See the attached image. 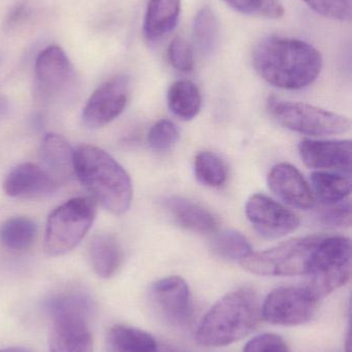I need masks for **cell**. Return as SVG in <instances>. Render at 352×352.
Listing matches in <instances>:
<instances>
[{
	"label": "cell",
	"instance_id": "1",
	"mask_svg": "<svg viewBox=\"0 0 352 352\" xmlns=\"http://www.w3.org/2000/svg\"><path fill=\"white\" fill-rule=\"evenodd\" d=\"M258 74L272 86L300 90L311 85L322 68L320 52L307 41L291 37H265L252 52Z\"/></svg>",
	"mask_w": 352,
	"mask_h": 352
},
{
	"label": "cell",
	"instance_id": "2",
	"mask_svg": "<svg viewBox=\"0 0 352 352\" xmlns=\"http://www.w3.org/2000/svg\"><path fill=\"white\" fill-rule=\"evenodd\" d=\"M74 175L107 211L116 215L127 212L134 188L125 169L96 146H79L74 153Z\"/></svg>",
	"mask_w": 352,
	"mask_h": 352
},
{
	"label": "cell",
	"instance_id": "3",
	"mask_svg": "<svg viewBox=\"0 0 352 352\" xmlns=\"http://www.w3.org/2000/svg\"><path fill=\"white\" fill-rule=\"evenodd\" d=\"M262 320L258 296L249 289H239L221 298L204 316L196 338L208 347L227 346L248 336Z\"/></svg>",
	"mask_w": 352,
	"mask_h": 352
},
{
	"label": "cell",
	"instance_id": "4",
	"mask_svg": "<svg viewBox=\"0 0 352 352\" xmlns=\"http://www.w3.org/2000/svg\"><path fill=\"white\" fill-rule=\"evenodd\" d=\"M322 236L293 238L264 252L248 254L240 262L248 272L260 276L307 275Z\"/></svg>",
	"mask_w": 352,
	"mask_h": 352
},
{
	"label": "cell",
	"instance_id": "5",
	"mask_svg": "<svg viewBox=\"0 0 352 352\" xmlns=\"http://www.w3.org/2000/svg\"><path fill=\"white\" fill-rule=\"evenodd\" d=\"M96 217V204L90 198H74L50 214L45 233V252L60 256L72 252L88 233Z\"/></svg>",
	"mask_w": 352,
	"mask_h": 352
},
{
	"label": "cell",
	"instance_id": "6",
	"mask_svg": "<svg viewBox=\"0 0 352 352\" xmlns=\"http://www.w3.org/2000/svg\"><path fill=\"white\" fill-rule=\"evenodd\" d=\"M351 266V240L344 236H322L314 252L306 287L318 299H322L349 281Z\"/></svg>",
	"mask_w": 352,
	"mask_h": 352
},
{
	"label": "cell",
	"instance_id": "7",
	"mask_svg": "<svg viewBox=\"0 0 352 352\" xmlns=\"http://www.w3.org/2000/svg\"><path fill=\"white\" fill-rule=\"evenodd\" d=\"M268 109L283 127L304 135H337L351 129V121L344 116L306 103L272 96L268 100Z\"/></svg>",
	"mask_w": 352,
	"mask_h": 352
},
{
	"label": "cell",
	"instance_id": "8",
	"mask_svg": "<svg viewBox=\"0 0 352 352\" xmlns=\"http://www.w3.org/2000/svg\"><path fill=\"white\" fill-rule=\"evenodd\" d=\"M320 301L306 287H278L265 299L262 318L276 326H301L313 320Z\"/></svg>",
	"mask_w": 352,
	"mask_h": 352
},
{
	"label": "cell",
	"instance_id": "9",
	"mask_svg": "<svg viewBox=\"0 0 352 352\" xmlns=\"http://www.w3.org/2000/svg\"><path fill=\"white\" fill-rule=\"evenodd\" d=\"M245 213L256 231L268 239L284 237L300 226L295 212L266 195H252L246 203Z\"/></svg>",
	"mask_w": 352,
	"mask_h": 352
},
{
	"label": "cell",
	"instance_id": "10",
	"mask_svg": "<svg viewBox=\"0 0 352 352\" xmlns=\"http://www.w3.org/2000/svg\"><path fill=\"white\" fill-rule=\"evenodd\" d=\"M130 80L118 76L101 85L87 101L83 109V121L89 128H101L117 119L130 99Z\"/></svg>",
	"mask_w": 352,
	"mask_h": 352
},
{
	"label": "cell",
	"instance_id": "11",
	"mask_svg": "<svg viewBox=\"0 0 352 352\" xmlns=\"http://www.w3.org/2000/svg\"><path fill=\"white\" fill-rule=\"evenodd\" d=\"M34 74L37 96L43 101H50L68 88L74 76V69L63 50L51 45L37 57Z\"/></svg>",
	"mask_w": 352,
	"mask_h": 352
},
{
	"label": "cell",
	"instance_id": "12",
	"mask_svg": "<svg viewBox=\"0 0 352 352\" xmlns=\"http://www.w3.org/2000/svg\"><path fill=\"white\" fill-rule=\"evenodd\" d=\"M151 303L165 320L176 326L185 324L191 316V297L187 283L180 276L155 281L149 291Z\"/></svg>",
	"mask_w": 352,
	"mask_h": 352
},
{
	"label": "cell",
	"instance_id": "13",
	"mask_svg": "<svg viewBox=\"0 0 352 352\" xmlns=\"http://www.w3.org/2000/svg\"><path fill=\"white\" fill-rule=\"evenodd\" d=\"M299 154L306 166L318 170L338 171L351 175V140H303Z\"/></svg>",
	"mask_w": 352,
	"mask_h": 352
},
{
	"label": "cell",
	"instance_id": "14",
	"mask_svg": "<svg viewBox=\"0 0 352 352\" xmlns=\"http://www.w3.org/2000/svg\"><path fill=\"white\" fill-rule=\"evenodd\" d=\"M270 190L291 206L300 209H312L316 204L311 186L302 173L289 163L275 165L269 173Z\"/></svg>",
	"mask_w": 352,
	"mask_h": 352
},
{
	"label": "cell",
	"instance_id": "15",
	"mask_svg": "<svg viewBox=\"0 0 352 352\" xmlns=\"http://www.w3.org/2000/svg\"><path fill=\"white\" fill-rule=\"evenodd\" d=\"M74 153L59 134H47L43 138L39 150L41 167L56 186L65 184L74 175Z\"/></svg>",
	"mask_w": 352,
	"mask_h": 352
},
{
	"label": "cell",
	"instance_id": "16",
	"mask_svg": "<svg viewBox=\"0 0 352 352\" xmlns=\"http://www.w3.org/2000/svg\"><path fill=\"white\" fill-rule=\"evenodd\" d=\"M49 352H93L90 320L76 318H51Z\"/></svg>",
	"mask_w": 352,
	"mask_h": 352
},
{
	"label": "cell",
	"instance_id": "17",
	"mask_svg": "<svg viewBox=\"0 0 352 352\" xmlns=\"http://www.w3.org/2000/svg\"><path fill=\"white\" fill-rule=\"evenodd\" d=\"M57 186L41 166L23 163L12 168L3 182V190L14 198H37L53 192Z\"/></svg>",
	"mask_w": 352,
	"mask_h": 352
},
{
	"label": "cell",
	"instance_id": "18",
	"mask_svg": "<svg viewBox=\"0 0 352 352\" xmlns=\"http://www.w3.org/2000/svg\"><path fill=\"white\" fill-rule=\"evenodd\" d=\"M167 210L178 225L198 234H212L217 230L214 215L204 207L182 197L172 196L163 200Z\"/></svg>",
	"mask_w": 352,
	"mask_h": 352
},
{
	"label": "cell",
	"instance_id": "19",
	"mask_svg": "<svg viewBox=\"0 0 352 352\" xmlns=\"http://www.w3.org/2000/svg\"><path fill=\"white\" fill-rule=\"evenodd\" d=\"M181 12V0H149L144 21L145 38L149 43L167 36L177 26Z\"/></svg>",
	"mask_w": 352,
	"mask_h": 352
},
{
	"label": "cell",
	"instance_id": "20",
	"mask_svg": "<svg viewBox=\"0 0 352 352\" xmlns=\"http://www.w3.org/2000/svg\"><path fill=\"white\" fill-rule=\"evenodd\" d=\"M89 258L93 270L99 277L111 278L121 268L123 250L113 235L99 234L91 241Z\"/></svg>",
	"mask_w": 352,
	"mask_h": 352
},
{
	"label": "cell",
	"instance_id": "21",
	"mask_svg": "<svg viewBox=\"0 0 352 352\" xmlns=\"http://www.w3.org/2000/svg\"><path fill=\"white\" fill-rule=\"evenodd\" d=\"M107 339L110 352H159L154 337L134 327L114 326Z\"/></svg>",
	"mask_w": 352,
	"mask_h": 352
},
{
	"label": "cell",
	"instance_id": "22",
	"mask_svg": "<svg viewBox=\"0 0 352 352\" xmlns=\"http://www.w3.org/2000/svg\"><path fill=\"white\" fill-rule=\"evenodd\" d=\"M167 105L174 115L190 121L200 113L202 96L198 86L187 80H178L167 91Z\"/></svg>",
	"mask_w": 352,
	"mask_h": 352
},
{
	"label": "cell",
	"instance_id": "23",
	"mask_svg": "<svg viewBox=\"0 0 352 352\" xmlns=\"http://www.w3.org/2000/svg\"><path fill=\"white\" fill-rule=\"evenodd\" d=\"M314 196L318 197L322 204H335L346 200L351 192V180L349 176L332 171H316L311 175Z\"/></svg>",
	"mask_w": 352,
	"mask_h": 352
},
{
	"label": "cell",
	"instance_id": "24",
	"mask_svg": "<svg viewBox=\"0 0 352 352\" xmlns=\"http://www.w3.org/2000/svg\"><path fill=\"white\" fill-rule=\"evenodd\" d=\"M37 223L28 217H18L8 219L0 227V242L12 252L28 250L37 237Z\"/></svg>",
	"mask_w": 352,
	"mask_h": 352
},
{
	"label": "cell",
	"instance_id": "25",
	"mask_svg": "<svg viewBox=\"0 0 352 352\" xmlns=\"http://www.w3.org/2000/svg\"><path fill=\"white\" fill-rule=\"evenodd\" d=\"M218 20L208 6L200 8L194 21V37L200 51L205 55L214 53L219 43Z\"/></svg>",
	"mask_w": 352,
	"mask_h": 352
},
{
	"label": "cell",
	"instance_id": "26",
	"mask_svg": "<svg viewBox=\"0 0 352 352\" xmlns=\"http://www.w3.org/2000/svg\"><path fill=\"white\" fill-rule=\"evenodd\" d=\"M211 250L219 258L241 262L251 254L252 248L247 238L238 231L229 230L220 232L213 238Z\"/></svg>",
	"mask_w": 352,
	"mask_h": 352
},
{
	"label": "cell",
	"instance_id": "27",
	"mask_svg": "<svg viewBox=\"0 0 352 352\" xmlns=\"http://www.w3.org/2000/svg\"><path fill=\"white\" fill-rule=\"evenodd\" d=\"M194 173L200 184L218 188L227 179V167L214 153L202 152L194 159Z\"/></svg>",
	"mask_w": 352,
	"mask_h": 352
},
{
	"label": "cell",
	"instance_id": "28",
	"mask_svg": "<svg viewBox=\"0 0 352 352\" xmlns=\"http://www.w3.org/2000/svg\"><path fill=\"white\" fill-rule=\"evenodd\" d=\"M227 6L242 14L279 19L284 14V8L279 0H223Z\"/></svg>",
	"mask_w": 352,
	"mask_h": 352
},
{
	"label": "cell",
	"instance_id": "29",
	"mask_svg": "<svg viewBox=\"0 0 352 352\" xmlns=\"http://www.w3.org/2000/svg\"><path fill=\"white\" fill-rule=\"evenodd\" d=\"M179 138L177 126L169 120L157 122L149 132L148 142L152 150L167 152L171 150Z\"/></svg>",
	"mask_w": 352,
	"mask_h": 352
},
{
	"label": "cell",
	"instance_id": "30",
	"mask_svg": "<svg viewBox=\"0 0 352 352\" xmlns=\"http://www.w3.org/2000/svg\"><path fill=\"white\" fill-rule=\"evenodd\" d=\"M169 63L179 72H188L194 69V56L191 45L181 36L175 37L167 50Z\"/></svg>",
	"mask_w": 352,
	"mask_h": 352
},
{
	"label": "cell",
	"instance_id": "31",
	"mask_svg": "<svg viewBox=\"0 0 352 352\" xmlns=\"http://www.w3.org/2000/svg\"><path fill=\"white\" fill-rule=\"evenodd\" d=\"M314 12L326 18L349 21L351 16V0H302Z\"/></svg>",
	"mask_w": 352,
	"mask_h": 352
},
{
	"label": "cell",
	"instance_id": "32",
	"mask_svg": "<svg viewBox=\"0 0 352 352\" xmlns=\"http://www.w3.org/2000/svg\"><path fill=\"white\" fill-rule=\"evenodd\" d=\"M318 217L322 223L330 227H351V201L343 200L335 204L324 205L318 213Z\"/></svg>",
	"mask_w": 352,
	"mask_h": 352
},
{
	"label": "cell",
	"instance_id": "33",
	"mask_svg": "<svg viewBox=\"0 0 352 352\" xmlns=\"http://www.w3.org/2000/svg\"><path fill=\"white\" fill-rule=\"evenodd\" d=\"M243 352H291V349L280 336L266 333L248 341Z\"/></svg>",
	"mask_w": 352,
	"mask_h": 352
},
{
	"label": "cell",
	"instance_id": "34",
	"mask_svg": "<svg viewBox=\"0 0 352 352\" xmlns=\"http://www.w3.org/2000/svg\"><path fill=\"white\" fill-rule=\"evenodd\" d=\"M0 352H34L31 351L30 349H27V347L22 346H14V347H8V349H1Z\"/></svg>",
	"mask_w": 352,
	"mask_h": 352
}]
</instances>
